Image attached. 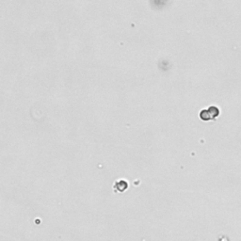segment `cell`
Masks as SVG:
<instances>
[{
    "mask_svg": "<svg viewBox=\"0 0 241 241\" xmlns=\"http://www.w3.org/2000/svg\"><path fill=\"white\" fill-rule=\"evenodd\" d=\"M219 115V109L216 106H210L208 109H203L200 112V118L202 121H213Z\"/></svg>",
    "mask_w": 241,
    "mask_h": 241,
    "instance_id": "1",
    "label": "cell"
},
{
    "mask_svg": "<svg viewBox=\"0 0 241 241\" xmlns=\"http://www.w3.org/2000/svg\"><path fill=\"white\" fill-rule=\"evenodd\" d=\"M127 187H128V184H127V182L125 180H119L118 182H116L115 186H114V188L116 189V190H118V191L122 192V191H124L125 189L127 188Z\"/></svg>",
    "mask_w": 241,
    "mask_h": 241,
    "instance_id": "2",
    "label": "cell"
}]
</instances>
